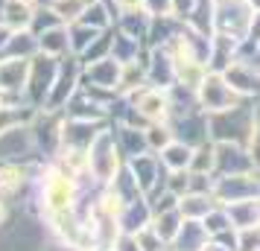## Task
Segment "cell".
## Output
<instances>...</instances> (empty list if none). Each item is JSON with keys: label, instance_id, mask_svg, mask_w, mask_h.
I'll return each mask as SVG.
<instances>
[{"label": "cell", "instance_id": "4", "mask_svg": "<svg viewBox=\"0 0 260 251\" xmlns=\"http://www.w3.org/2000/svg\"><path fill=\"white\" fill-rule=\"evenodd\" d=\"M120 70L123 64L117 59H100L91 61V64H82V85L85 88H103V91H114L117 94L120 85Z\"/></svg>", "mask_w": 260, "mask_h": 251}, {"label": "cell", "instance_id": "19", "mask_svg": "<svg viewBox=\"0 0 260 251\" xmlns=\"http://www.w3.org/2000/svg\"><path fill=\"white\" fill-rule=\"evenodd\" d=\"M248 6H251V9H254V12H260V0H246Z\"/></svg>", "mask_w": 260, "mask_h": 251}, {"label": "cell", "instance_id": "12", "mask_svg": "<svg viewBox=\"0 0 260 251\" xmlns=\"http://www.w3.org/2000/svg\"><path fill=\"white\" fill-rule=\"evenodd\" d=\"M120 32H126V35L138 38L146 44V32H149V15L146 12H129V15H120L117 24H114Z\"/></svg>", "mask_w": 260, "mask_h": 251}, {"label": "cell", "instance_id": "1", "mask_svg": "<svg viewBox=\"0 0 260 251\" xmlns=\"http://www.w3.org/2000/svg\"><path fill=\"white\" fill-rule=\"evenodd\" d=\"M196 96H199V108L205 111V114H219V111H231V108L243 105L246 99L237 94L234 88L228 85V79H225L222 73H208V79L199 85V91H196Z\"/></svg>", "mask_w": 260, "mask_h": 251}, {"label": "cell", "instance_id": "3", "mask_svg": "<svg viewBox=\"0 0 260 251\" xmlns=\"http://www.w3.org/2000/svg\"><path fill=\"white\" fill-rule=\"evenodd\" d=\"M222 76L228 79V85H231L243 99H254V96H260V64L257 61L237 59Z\"/></svg>", "mask_w": 260, "mask_h": 251}, {"label": "cell", "instance_id": "11", "mask_svg": "<svg viewBox=\"0 0 260 251\" xmlns=\"http://www.w3.org/2000/svg\"><path fill=\"white\" fill-rule=\"evenodd\" d=\"M193 149L196 146L184 144V140H173L167 149H161V164H164V169H170V172L190 169V164H193Z\"/></svg>", "mask_w": 260, "mask_h": 251}, {"label": "cell", "instance_id": "6", "mask_svg": "<svg viewBox=\"0 0 260 251\" xmlns=\"http://www.w3.org/2000/svg\"><path fill=\"white\" fill-rule=\"evenodd\" d=\"M240 38L222 35V32H213L211 35V53H208V67L213 73H225L237 59H240Z\"/></svg>", "mask_w": 260, "mask_h": 251}, {"label": "cell", "instance_id": "5", "mask_svg": "<svg viewBox=\"0 0 260 251\" xmlns=\"http://www.w3.org/2000/svg\"><path fill=\"white\" fill-rule=\"evenodd\" d=\"M143 61H146L149 85H155V88H173L176 85V61H173V53L167 47H149Z\"/></svg>", "mask_w": 260, "mask_h": 251}, {"label": "cell", "instance_id": "13", "mask_svg": "<svg viewBox=\"0 0 260 251\" xmlns=\"http://www.w3.org/2000/svg\"><path fill=\"white\" fill-rule=\"evenodd\" d=\"M50 6H53V12L61 18V24H76L79 18L85 15V9L91 6V0H47Z\"/></svg>", "mask_w": 260, "mask_h": 251}, {"label": "cell", "instance_id": "16", "mask_svg": "<svg viewBox=\"0 0 260 251\" xmlns=\"http://www.w3.org/2000/svg\"><path fill=\"white\" fill-rule=\"evenodd\" d=\"M196 6H199V0H173V15L187 24L193 18V12H196Z\"/></svg>", "mask_w": 260, "mask_h": 251}, {"label": "cell", "instance_id": "2", "mask_svg": "<svg viewBox=\"0 0 260 251\" xmlns=\"http://www.w3.org/2000/svg\"><path fill=\"white\" fill-rule=\"evenodd\" d=\"M59 61L56 56H47V53H36L29 59V79H26V91L32 99H47L53 85H56V76H59Z\"/></svg>", "mask_w": 260, "mask_h": 251}, {"label": "cell", "instance_id": "10", "mask_svg": "<svg viewBox=\"0 0 260 251\" xmlns=\"http://www.w3.org/2000/svg\"><path fill=\"white\" fill-rule=\"evenodd\" d=\"M38 38V53H47V56H56V59H64L71 56V26L68 24H59L41 32Z\"/></svg>", "mask_w": 260, "mask_h": 251}, {"label": "cell", "instance_id": "8", "mask_svg": "<svg viewBox=\"0 0 260 251\" xmlns=\"http://www.w3.org/2000/svg\"><path fill=\"white\" fill-rule=\"evenodd\" d=\"M29 79V59L0 56V91H26Z\"/></svg>", "mask_w": 260, "mask_h": 251}, {"label": "cell", "instance_id": "14", "mask_svg": "<svg viewBox=\"0 0 260 251\" xmlns=\"http://www.w3.org/2000/svg\"><path fill=\"white\" fill-rule=\"evenodd\" d=\"M100 35H103V29H94L88 24H71V53L73 56H82Z\"/></svg>", "mask_w": 260, "mask_h": 251}, {"label": "cell", "instance_id": "17", "mask_svg": "<svg viewBox=\"0 0 260 251\" xmlns=\"http://www.w3.org/2000/svg\"><path fill=\"white\" fill-rule=\"evenodd\" d=\"M143 9H146V15H152V18H158V15H173V0H143Z\"/></svg>", "mask_w": 260, "mask_h": 251}, {"label": "cell", "instance_id": "20", "mask_svg": "<svg viewBox=\"0 0 260 251\" xmlns=\"http://www.w3.org/2000/svg\"><path fill=\"white\" fill-rule=\"evenodd\" d=\"M254 61H257V64H260V47H257V56H254Z\"/></svg>", "mask_w": 260, "mask_h": 251}, {"label": "cell", "instance_id": "15", "mask_svg": "<svg viewBox=\"0 0 260 251\" xmlns=\"http://www.w3.org/2000/svg\"><path fill=\"white\" fill-rule=\"evenodd\" d=\"M59 24H61V18L53 12V6H50V3H41L36 9V15H32V26H29V29H32L36 35H41V32H47V29H53V26H59Z\"/></svg>", "mask_w": 260, "mask_h": 251}, {"label": "cell", "instance_id": "9", "mask_svg": "<svg viewBox=\"0 0 260 251\" xmlns=\"http://www.w3.org/2000/svg\"><path fill=\"white\" fill-rule=\"evenodd\" d=\"M32 15H36V6H29L26 0H6L3 9H0V26L6 32L29 29L32 26Z\"/></svg>", "mask_w": 260, "mask_h": 251}, {"label": "cell", "instance_id": "18", "mask_svg": "<svg viewBox=\"0 0 260 251\" xmlns=\"http://www.w3.org/2000/svg\"><path fill=\"white\" fill-rule=\"evenodd\" d=\"M111 6L117 9V15H129V12H146L143 0H111Z\"/></svg>", "mask_w": 260, "mask_h": 251}, {"label": "cell", "instance_id": "7", "mask_svg": "<svg viewBox=\"0 0 260 251\" xmlns=\"http://www.w3.org/2000/svg\"><path fill=\"white\" fill-rule=\"evenodd\" d=\"M184 29V21H178L176 15H149V32H146V47H170Z\"/></svg>", "mask_w": 260, "mask_h": 251}]
</instances>
